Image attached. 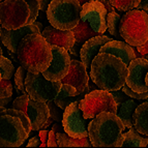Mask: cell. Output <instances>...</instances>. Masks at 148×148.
<instances>
[{"label":"cell","instance_id":"obj_1","mask_svg":"<svg viewBox=\"0 0 148 148\" xmlns=\"http://www.w3.org/2000/svg\"><path fill=\"white\" fill-rule=\"evenodd\" d=\"M92 82L103 90H119L125 84L127 65L120 58L110 53H99L90 65Z\"/></svg>","mask_w":148,"mask_h":148},{"label":"cell","instance_id":"obj_2","mask_svg":"<svg viewBox=\"0 0 148 148\" xmlns=\"http://www.w3.org/2000/svg\"><path fill=\"white\" fill-rule=\"evenodd\" d=\"M18 62L27 72L37 74L47 69L52 60L51 46L42 33H29L20 40L17 48Z\"/></svg>","mask_w":148,"mask_h":148},{"label":"cell","instance_id":"obj_3","mask_svg":"<svg viewBox=\"0 0 148 148\" xmlns=\"http://www.w3.org/2000/svg\"><path fill=\"white\" fill-rule=\"evenodd\" d=\"M87 130L93 147H121L125 127L117 114L101 112L92 118Z\"/></svg>","mask_w":148,"mask_h":148},{"label":"cell","instance_id":"obj_4","mask_svg":"<svg viewBox=\"0 0 148 148\" xmlns=\"http://www.w3.org/2000/svg\"><path fill=\"white\" fill-rule=\"evenodd\" d=\"M120 36L132 47L142 46L148 40V14L145 10H128L120 18Z\"/></svg>","mask_w":148,"mask_h":148},{"label":"cell","instance_id":"obj_5","mask_svg":"<svg viewBox=\"0 0 148 148\" xmlns=\"http://www.w3.org/2000/svg\"><path fill=\"white\" fill-rule=\"evenodd\" d=\"M28 136L17 110L0 107V147H19Z\"/></svg>","mask_w":148,"mask_h":148},{"label":"cell","instance_id":"obj_6","mask_svg":"<svg viewBox=\"0 0 148 148\" xmlns=\"http://www.w3.org/2000/svg\"><path fill=\"white\" fill-rule=\"evenodd\" d=\"M47 17L53 27L72 30L81 19V5L78 0H51Z\"/></svg>","mask_w":148,"mask_h":148},{"label":"cell","instance_id":"obj_7","mask_svg":"<svg viewBox=\"0 0 148 148\" xmlns=\"http://www.w3.org/2000/svg\"><path fill=\"white\" fill-rule=\"evenodd\" d=\"M79 107L85 119H92L101 112L117 113L116 103L111 92L103 89H94L85 94L84 97L79 101Z\"/></svg>","mask_w":148,"mask_h":148},{"label":"cell","instance_id":"obj_8","mask_svg":"<svg viewBox=\"0 0 148 148\" xmlns=\"http://www.w3.org/2000/svg\"><path fill=\"white\" fill-rule=\"evenodd\" d=\"M30 10L25 0L0 1V27L17 29L27 24Z\"/></svg>","mask_w":148,"mask_h":148},{"label":"cell","instance_id":"obj_9","mask_svg":"<svg viewBox=\"0 0 148 148\" xmlns=\"http://www.w3.org/2000/svg\"><path fill=\"white\" fill-rule=\"evenodd\" d=\"M61 85L60 81H50L46 79L42 73L33 74L27 72L25 78V88L28 95L35 101L45 103L55 99Z\"/></svg>","mask_w":148,"mask_h":148},{"label":"cell","instance_id":"obj_10","mask_svg":"<svg viewBox=\"0 0 148 148\" xmlns=\"http://www.w3.org/2000/svg\"><path fill=\"white\" fill-rule=\"evenodd\" d=\"M12 108L24 112L30 120L31 131L42 130V125L50 116L47 103L35 101L27 93L19 96L12 101Z\"/></svg>","mask_w":148,"mask_h":148},{"label":"cell","instance_id":"obj_11","mask_svg":"<svg viewBox=\"0 0 148 148\" xmlns=\"http://www.w3.org/2000/svg\"><path fill=\"white\" fill-rule=\"evenodd\" d=\"M61 124L69 136L74 138L88 137L87 121L79 107V101H73L64 109Z\"/></svg>","mask_w":148,"mask_h":148},{"label":"cell","instance_id":"obj_12","mask_svg":"<svg viewBox=\"0 0 148 148\" xmlns=\"http://www.w3.org/2000/svg\"><path fill=\"white\" fill-rule=\"evenodd\" d=\"M52 60L48 66L42 73V76L50 81H60L69 73L71 66V55L66 49L58 46H51Z\"/></svg>","mask_w":148,"mask_h":148},{"label":"cell","instance_id":"obj_13","mask_svg":"<svg viewBox=\"0 0 148 148\" xmlns=\"http://www.w3.org/2000/svg\"><path fill=\"white\" fill-rule=\"evenodd\" d=\"M107 10L99 0H91L81 5V19L88 22L90 27L103 34L107 30Z\"/></svg>","mask_w":148,"mask_h":148},{"label":"cell","instance_id":"obj_14","mask_svg":"<svg viewBox=\"0 0 148 148\" xmlns=\"http://www.w3.org/2000/svg\"><path fill=\"white\" fill-rule=\"evenodd\" d=\"M128 74L125 84L136 92L148 91L145 83V76L148 72V60L144 57L135 58L127 65Z\"/></svg>","mask_w":148,"mask_h":148},{"label":"cell","instance_id":"obj_15","mask_svg":"<svg viewBox=\"0 0 148 148\" xmlns=\"http://www.w3.org/2000/svg\"><path fill=\"white\" fill-rule=\"evenodd\" d=\"M88 81L89 76L86 67L82 63V61H79L78 59L71 60V66H69V73L60 80L61 83L74 86L77 90V94L88 93Z\"/></svg>","mask_w":148,"mask_h":148},{"label":"cell","instance_id":"obj_16","mask_svg":"<svg viewBox=\"0 0 148 148\" xmlns=\"http://www.w3.org/2000/svg\"><path fill=\"white\" fill-rule=\"evenodd\" d=\"M29 33H40L38 27L34 23L26 24L17 29H5L3 27H0V40H2L3 45L10 51L16 54L20 40Z\"/></svg>","mask_w":148,"mask_h":148},{"label":"cell","instance_id":"obj_17","mask_svg":"<svg viewBox=\"0 0 148 148\" xmlns=\"http://www.w3.org/2000/svg\"><path fill=\"white\" fill-rule=\"evenodd\" d=\"M110 40H112L110 36L99 34L87 40L82 45V48L80 50V58L87 71H90L91 62L94 57L99 53V49Z\"/></svg>","mask_w":148,"mask_h":148},{"label":"cell","instance_id":"obj_18","mask_svg":"<svg viewBox=\"0 0 148 148\" xmlns=\"http://www.w3.org/2000/svg\"><path fill=\"white\" fill-rule=\"evenodd\" d=\"M42 35L50 46H58L69 50L75 44L76 40L72 30H61L53 27L52 25L47 26L42 31Z\"/></svg>","mask_w":148,"mask_h":148},{"label":"cell","instance_id":"obj_19","mask_svg":"<svg viewBox=\"0 0 148 148\" xmlns=\"http://www.w3.org/2000/svg\"><path fill=\"white\" fill-rule=\"evenodd\" d=\"M99 53H110L118 58H120L126 65L130 64V62L135 59V50L133 49L131 45H128L126 42L121 40H110L106 42L103 47L99 49Z\"/></svg>","mask_w":148,"mask_h":148},{"label":"cell","instance_id":"obj_20","mask_svg":"<svg viewBox=\"0 0 148 148\" xmlns=\"http://www.w3.org/2000/svg\"><path fill=\"white\" fill-rule=\"evenodd\" d=\"M142 101L143 99H126L117 109L116 114L118 115L119 118L121 119L125 128H130L134 125V112L136 110L137 106L142 103Z\"/></svg>","mask_w":148,"mask_h":148},{"label":"cell","instance_id":"obj_21","mask_svg":"<svg viewBox=\"0 0 148 148\" xmlns=\"http://www.w3.org/2000/svg\"><path fill=\"white\" fill-rule=\"evenodd\" d=\"M134 127L141 135L148 137V101L138 105L134 112Z\"/></svg>","mask_w":148,"mask_h":148},{"label":"cell","instance_id":"obj_22","mask_svg":"<svg viewBox=\"0 0 148 148\" xmlns=\"http://www.w3.org/2000/svg\"><path fill=\"white\" fill-rule=\"evenodd\" d=\"M55 135H56L57 145L59 147H90L92 146L89 137L74 138V137L69 136L65 132L57 133Z\"/></svg>","mask_w":148,"mask_h":148},{"label":"cell","instance_id":"obj_23","mask_svg":"<svg viewBox=\"0 0 148 148\" xmlns=\"http://www.w3.org/2000/svg\"><path fill=\"white\" fill-rule=\"evenodd\" d=\"M123 136L121 147H146L148 145V138L141 136L134 125L130 127L127 133L123 134Z\"/></svg>","mask_w":148,"mask_h":148},{"label":"cell","instance_id":"obj_24","mask_svg":"<svg viewBox=\"0 0 148 148\" xmlns=\"http://www.w3.org/2000/svg\"><path fill=\"white\" fill-rule=\"evenodd\" d=\"M72 32L75 36L76 42H81V44H84L87 40L95 36V35H99L97 32H95L90 27V25L88 24V22L83 21L82 19H80L79 23L73 28Z\"/></svg>","mask_w":148,"mask_h":148},{"label":"cell","instance_id":"obj_25","mask_svg":"<svg viewBox=\"0 0 148 148\" xmlns=\"http://www.w3.org/2000/svg\"><path fill=\"white\" fill-rule=\"evenodd\" d=\"M121 16L117 14L116 12H107L106 16V23L110 34L113 37H120L119 33V22H120Z\"/></svg>","mask_w":148,"mask_h":148},{"label":"cell","instance_id":"obj_26","mask_svg":"<svg viewBox=\"0 0 148 148\" xmlns=\"http://www.w3.org/2000/svg\"><path fill=\"white\" fill-rule=\"evenodd\" d=\"M15 72V66L12 63V61L8 58L3 56V55H0V74H1V79L10 80L14 77Z\"/></svg>","mask_w":148,"mask_h":148},{"label":"cell","instance_id":"obj_27","mask_svg":"<svg viewBox=\"0 0 148 148\" xmlns=\"http://www.w3.org/2000/svg\"><path fill=\"white\" fill-rule=\"evenodd\" d=\"M141 0H109V2L114 8H117L121 12H128L135 10L139 5Z\"/></svg>","mask_w":148,"mask_h":148},{"label":"cell","instance_id":"obj_28","mask_svg":"<svg viewBox=\"0 0 148 148\" xmlns=\"http://www.w3.org/2000/svg\"><path fill=\"white\" fill-rule=\"evenodd\" d=\"M26 74L27 71L21 65L16 69L15 74H14V78H15V84L16 89L18 92H22L23 94H26V88H25V78H26Z\"/></svg>","mask_w":148,"mask_h":148},{"label":"cell","instance_id":"obj_29","mask_svg":"<svg viewBox=\"0 0 148 148\" xmlns=\"http://www.w3.org/2000/svg\"><path fill=\"white\" fill-rule=\"evenodd\" d=\"M78 95L77 94V90L74 86L69 84H65V83H62L61 87H60V90L58 91L57 95L55 96V99H53L54 103H57L58 101H61V99H65V97H69V96H74Z\"/></svg>","mask_w":148,"mask_h":148},{"label":"cell","instance_id":"obj_30","mask_svg":"<svg viewBox=\"0 0 148 148\" xmlns=\"http://www.w3.org/2000/svg\"><path fill=\"white\" fill-rule=\"evenodd\" d=\"M47 106L49 108V113L50 116L52 117V119L56 122H61L62 116H63V111L60 107H58L53 101H47Z\"/></svg>","mask_w":148,"mask_h":148},{"label":"cell","instance_id":"obj_31","mask_svg":"<svg viewBox=\"0 0 148 148\" xmlns=\"http://www.w3.org/2000/svg\"><path fill=\"white\" fill-rule=\"evenodd\" d=\"M26 3L29 6L30 10V16L27 20V24H33V22H35L38 12H40V2L38 0H25Z\"/></svg>","mask_w":148,"mask_h":148},{"label":"cell","instance_id":"obj_32","mask_svg":"<svg viewBox=\"0 0 148 148\" xmlns=\"http://www.w3.org/2000/svg\"><path fill=\"white\" fill-rule=\"evenodd\" d=\"M12 96V84L10 80H0V99Z\"/></svg>","mask_w":148,"mask_h":148},{"label":"cell","instance_id":"obj_33","mask_svg":"<svg viewBox=\"0 0 148 148\" xmlns=\"http://www.w3.org/2000/svg\"><path fill=\"white\" fill-rule=\"evenodd\" d=\"M121 89H122V91H123L126 95H128L130 97H132V99H143V101H144V99H148V91H146V92H136V91H134V90H132V89L130 88V87H128L126 84H124L123 86L121 87Z\"/></svg>","mask_w":148,"mask_h":148},{"label":"cell","instance_id":"obj_34","mask_svg":"<svg viewBox=\"0 0 148 148\" xmlns=\"http://www.w3.org/2000/svg\"><path fill=\"white\" fill-rule=\"evenodd\" d=\"M112 94V96H113L114 101H115V103H116V106H117V109L120 107V105L123 103V101H125L126 99H128V97L130 96L126 95L125 93H124L123 91H120V89L119 90H114V91H110Z\"/></svg>","mask_w":148,"mask_h":148},{"label":"cell","instance_id":"obj_35","mask_svg":"<svg viewBox=\"0 0 148 148\" xmlns=\"http://www.w3.org/2000/svg\"><path fill=\"white\" fill-rule=\"evenodd\" d=\"M82 45L83 44H81V42H75V44L67 50L69 53H71V54L74 55V56L76 57V59L80 56V50H81V48H82Z\"/></svg>","mask_w":148,"mask_h":148},{"label":"cell","instance_id":"obj_36","mask_svg":"<svg viewBox=\"0 0 148 148\" xmlns=\"http://www.w3.org/2000/svg\"><path fill=\"white\" fill-rule=\"evenodd\" d=\"M47 146L49 147H57V141H56V135L53 131L48 133V139H47Z\"/></svg>","mask_w":148,"mask_h":148},{"label":"cell","instance_id":"obj_37","mask_svg":"<svg viewBox=\"0 0 148 148\" xmlns=\"http://www.w3.org/2000/svg\"><path fill=\"white\" fill-rule=\"evenodd\" d=\"M48 133L49 132L46 131V130H40V146L42 147H46L47 146Z\"/></svg>","mask_w":148,"mask_h":148},{"label":"cell","instance_id":"obj_38","mask_svg":"<svg viewBox=\"0 0 148 148\" xmlns=\"http://www.w3.org/2000/svg\"><path fill=\"white\" fill-rule=\"evenodd\" d=\"M37 146H40V137H33L29 140L27 144V147H37Z\"/></svg>","mask_w":148,"mask_h":148},{"label":"cell","instance_id":"obj_39","mask_svg":"<svg viewBox=\"0 0 148 148\" xmlns=\"http://www.w3.org/2000/svg\"><path fill=\"white\" fill-rule=\"evenodd\" d=\"M137 50H138V52H140L142 55L148 54V40H146L145 42H144L142 46H139V47H136Z\"/></svg>","mask_w":148,"mask_h":148},{"label":"cell","instance_id":"obj_40","mask_svg":"<svg viewBox=\"0 0 148 148\" xmlns=\"http://www.w3.org/2000/svg\"><path fill=\"white\" fill-rule=\"evenodd\" d=\"M103 4H104V6L106 8V10H107V12H115V8H113L111 5V3L109 2L108 0H99Z\"/></svg>","mask_w":148,"mask_h":148},{"label":"cell","instance_id":"obj_41","mask_svg":"<svg viewBox=\"0 0 148 148\" xmlns=\"http://www.w3.org/2000/svg\"><path fill=\"white\" fill-rule=\"evenodd\" d=\"M137 10H148V0H141L139 5L137 6Z\"/></svg>","mask_w":148,"mask_h":148},{"label":"cell","instance_id":"obj_42","mask_svg":"<svg viewBox=\"0 0 148 148\" xmlns=\"http://www.w3.org/2000/svg\"><path fill=\"white\" fill-rule=\"evenodd\" d=\"M52 131L54 132L55 134H57V133H61V132H64V131H63V126H62L61 122H57V123L53 124V126H52Z\"/></svg>","mask_w":148,"mask_h":148},{"label":"cell","instance_id":"obj_43","mask_svg":"<svg viewBox=\"0 0 148 148\" xmlns=\"http://www.w3.org/2000/svg\"><path fill=\"white\" fill-rule=\"evenodd\" d=\"M10 103H12V96L10 97H3L0 99V107H5L6 105H8Z\"/></svg>","mask_w":148,"mask_h":148},{"label":"cell","instance_id":"obj_44","mask_svg":"<svg viewBox=\"0 0 148 148\" xmlns=\"http://www.w3.org/2000/svg\"><path fill=\"white\" fill-rule=\"evenodd\" d=\"M53 121H54V120H53V119H52V117L49 116V118L47 119V121H46V122H45V124H44V125H42V130H47V128L49 127V126L51 125V124H52Z\"/></svg>","mask_w":148,"mask_h":148},{"label":"cell","instance_id":"obj_45","mask_svg":"<svg viewBox=\"0 0 148 148\" xmlns=\"http://www.w3.org/2000/svg\"><path fill=\"white\" fill-rule=\"evenodd\" d=\"M33 23H34V24H35V25H36L37 27H38V29H40V33H42V29H44V28H42V23H38V22H33Z\"/></svg>","mask_w":148,"mask_h":148},{"label":"cell","instance_id":"obj_46","mask_svg":"<svg viewBox=\"0 0 148 148\" xmlns=\"http://www.w3.org/2000/svg\"><path fill=\"white\" fill-rule=\"evenodd\" d=\"M88 1H91V0H78V2L80 3V5H83L84 3L88 2Z\"/></svg>","mask_w":148,"mask_h":148},{"label":"cell","instance_id":"obj_47","mask_svg":"<svg viewBox=\"0 0 148 148\" xmlns=\"http://www.w3.org/2000/svg\"><path fill=\"white\" fill-rule=\"evenodd\" d=\"M145 83H146V86L148 87V72H147V74H146V76H145Z\"/></svg>","mask_w":148,"mask_h":148},{"label":"cell","instance_id":"obj_48","mask_svg":"<svg viewBox=\"0 0 148 148\" xmlns=\"http://www.w3.org/2000/svg\"><path fill=\"white\" fill-rule=\"evenodd\" d=\"M0 80H1V74H0Z\"/></svg>","mask_w":148,"mask_h":148},{"label":"cell","instance_id":"obj_49","mask_svg":"<svg viewBox=\"0 0 148 148\" xmlns=\"http://www.w3.org/2000/svg\"><path fill=\"white\" fill-rule=\"evenodd\" d=\"M38 1H40V0H38Z\"/></svg>","mask_w":148,"mask_h":148},{"label":"cell","instance_id":"obj_50","mask_svg":"<svg viewBox=\"0 0 148 148\" xmlns=\"http://www.w3.org/2000/svg\"><path fill=\"white\" fill-rule=\"evenodd\" d=\"M0 1H1V0H0Z\"/></svg>","mask_w":148,"mask_h":148}]
</instances>
